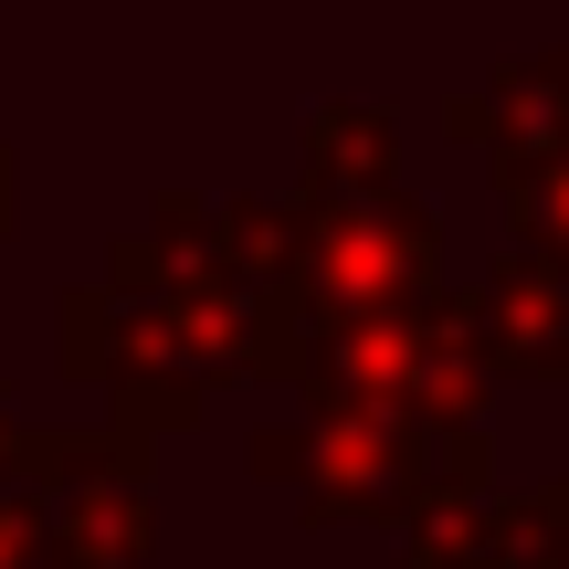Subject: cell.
I'll return each mask as SVG.
<instances>
[{
  "label": "cell",
  "mask_w": 569,
  "mask_h": 569,
  "mask_svg": "<svg viewBox=\"0 0 569 569\" xmlns=\"http://www.w3.org/2000/svg\"><path fill=\"white\" fill-rule=\"evenodd\" d=\"M253 475L264 486H296L306 517H422L432 496L475 486L486 496L496 443L486 432H432L411 411L380 401H348V390H306V422L253 432Z\"/></svg>",
  "instance_id": "cell-1"
},
{
  "label": "cell",
  "mask_w": 569,
  "mask_h": 569,
  "mask_svg": "<svg viewBox=\"0 0 569 569\" xmlns=\"http://www.w3.org/2000/svg\"><path fill=\"white\" fill-rule=\"evenodd\" d=\"M486 380L496 369L475 359V284L432 306H380V317H317V348H306V390H348L432 432H486Z\"/></svg>",
  "instance_id": "cell-2"
},
{
  "label": "cell",
  "mask_w": 569,
  "mask_h": 569,
  "mask_svg": "<svg viewBox=\"0 0 569 569\" xmlns=\"http://www.w3.org/2000/svg\"><path fill=\"white\" fill-rule=\"evenodd\" d=\"M296 211H306V306L317 317H380V306L453 296L443 232L401 180L390 190H296Z\"/></svg>",
  "instance_id": "cell-3"
},
{
  "label": "cell",
  "mask_w": 569,
  "mask_h": 569,
  "mask_svg": "<svg viewBox=\"0 0 569 569\" xmlns=\"http://www.w3.org/2000/svg\"><path fill=\"white\" fill-rule=\"evenodd\" d=\"M53 559L63 569H148L159 559V507H148V432H53Z\"/></svg>",
  "instance_id": "cell-4"
},
{
  "label": "cell",
  "mask_w": 569,
  "mask_h": 569,
  "mask_svg": "<svg viewBox=\"0 0 569 569\" xmlns=\"http://www.w3.org/2000/svg\"><path fill=\"white\" fill-rule=\"evenodd\" d=\"M411 569H569V475L549 486H453L401 528Z\"/></svg>",
  "instance_id": "cell-5"
},
{
  "label": "cell",
  "mask_w": 569,
  "mask_h": 569,
  "mask_svg": "<svg viewBox=\"0 0 569 569\" xmlns=\"http://www.w3.org/2000/svg\"><path fill=\"white\" fill-rule=\"evenodd\" d=\"M443 127H453L465 148H486L496 180L559 169V159H569V42H559V53H507L475 96L443 106Z\"/></svg>",
  "instance_id": "cell-6"
},
{
  "label": "cell",
  "mask_w": 569,
  "mask_h": 569,
  "mask_svg": "<svg viewBox=\"0 0 569 569\" xmlns=\"http://www.w3.org/2000/svg\"><path fill=\"white\" fill-rule=\"evenodd\" d=\"M475 359L496 380H569V264L549 253H496L475 274Z\"/></svg>",
  "instance_id": "cell-7"
},
{
  "label": "cell",
  "mask_w": 569,
  "mask_h": 569,
  "mask_svg": "<svg viewBox=\"0 0 569 569\" xmlns=\"http://www.w3.org/2000/svg\"><path fill=\"white\" fill-rule=\"evenodd\" d=\"M401 159V117L369 96H327L306 106V190H390Z\"/></svg>",
  "instance_id": "cell-8"
},
{
  "label": "cell",
  "mask_w": 569,
  "mask_h": 569,
  "mask_svg": "<svg viewBox=\"0 0 569 569\" xmlns=\"http://www.w3.org/2000/svg\"><path fill=\"white\" fill-rule=\"evenodd\" d=\"M507 190V222L528 253H549V264H569V159L559 169H528V180H496Z\"/></svg>",
  "instance_id": "cell-9"
},
{
  "label": "cell",
  "mask_w": 569,
  "mask_h": 569,
  "mask_svg": "<svg viewBox=\"0 0 569 569\" xmlns=\"http://www.w3.org/2000/svg\"><path fill=\"white\" fill-rule=\"evenodd\" d=\"M53 486V432L11 422V390H0V496H42Z\"/></svg>",
  "instance_id": "cell-10"
},
{
  "label": "cell",
  "mask_w": 569,
  "mask_h": 569,
  "mask_svg": "<svg viewBox=\"0 0 569 569\" xmlns=\"http://www.w3.org/2000/svg\"><path fill=\"white\" fill-rule=\"evenodd\" d=\"M0 569H63V559H53V517H42V496H0Z\"/></svg>",
  "instance_id": "cell-11"
},
{
  "label": "cell",
  "mask_w": 569,
  "mask_h": 569,
  "mask_svg": "<svg viewBox=\"0 0 569 569\" xmlns=\"http://www.w3.org/2000/svg\"><path fill=\"white\" fill-rule=\"evenodd\" d=\"M0 232H11V148H0Z\"/></svg>",
  "instance_id": "cell-12"
}]
</instances>
